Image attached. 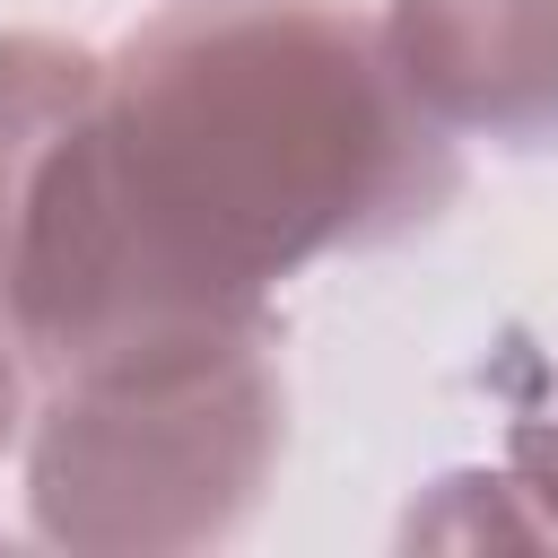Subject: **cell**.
<instances>
[{
	"mask_svg": "<svg viewBox=\"0 0 558 558\" xmlns=\"http://www.w3.org/2000/svg\"><path fill=\"white\" fill-rule=\"evenodd\" d=\"M462 140L375 9L157 0L113 44L0 35V323L26 375L270 323L279 288L427 235Z\"/></svg>",
	"mask_w": 558,
	"mask_h": 558,
	"instance_id": "1",
	"label": "cell"
},
{
	"mask_svg": "<svg viewBox=\"0 0 558 558\" xmlns=\"http://www.w3.org/2000/svg\"><path fill=\"white\" fill-rule=\"evenodd\" d=\"M375 26L410 96L462 148H558V0H384Z\"/></svg>",
	"mask_w": 558,
	"mask_h": 558,
	"instance_id": "3",
	"label": "cell"
},
{
	"mask_svg": "<svg viewBox=\"0 0 558 558\" xmlns=\"http://www.w3.org/2000/svg\"><path fill=\"white\" fill-rule=\"evenodd\" d=\"M506 471L523 480V497L541 506L549 549H558V366H549V375H541V392L514 410V427H506Z\"/></svg>",
	"mask_w": 558,
	"mask_h": 558,
	"instance_id": "4",
	"label": "cell"
},
{
	"mask_svg": "<svg viewBox=\"0 0 558 558\" xmlns=\"http://www.w3.org/2000/svg\"><path fill=\"white\" fill-rule=\"evenodd\" d=\"M26 410H35V375H26V349H17V340H9V323H0V462H17Z\"/></svg>",
	"mask_w": 558,
	"mask_h": 558,
	"instance_id": "5",
	"label": "cell"
},
{
	"mask_svg": "<svg viewBox=\"0 0 558 558\" xmlns=\"http://www.w3.org/2000/svg\"><path fill=\"white\" fill-rule=\"evenodd\" d=\"M288 462V349L270 323L122 349L35 384L17 436L26 532L96 558L235 541Z\"/></svg>",
	"mask_w": 558,
	"mask_h": 558,
	"instance_id": "2",
	"label": "cell"
}]
</instances>
